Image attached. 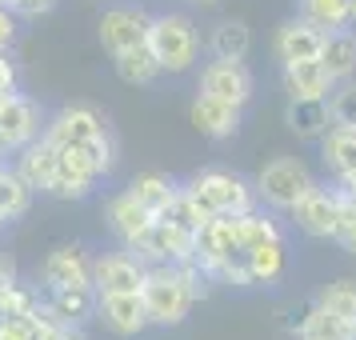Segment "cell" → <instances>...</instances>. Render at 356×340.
Wrapping results in <instances>:
<instances>
[{"label":"cell","mask_w":356,"mask_h":340,"mask_svg":"<svg viewBox=\"0 0 356 340\" xmlns=\"http://www.w3.org/2000/svg\"><path fill=\"white\" fill-rule=\"evenodd\" d=\"M300 20H308L321 33H337V29H348L353 24L344 0H300Z\"/></svg>","instance_id":"31"},{"label":"cell","mask_w":356,"mask_h":340,"mask_svg":"<svg viewBox=\"0 0 356 340\" xmlns=\"http://www.w3.org/2000/svg\"><path fill=\"white\" fill-rule=\"evenodd\" d=\"M200 92L220 97L228 104H236V108H248L252 97H257V81H252L244 60H216L212 56L209 65L200 68Z\"/></svg>","instance_id":"11"},{"label":"cell","mask_w":356,"mask_h":340,"mask_svg":"<svg viewBox=\"0 0 356 340\" xmlns=\"http://www.w3.org/2000/svg\"><path fill=\"white\" fill-rule=\"evenodd\" d=\"M280 84H284L289 100H328V92H332V76L321 68V60L280 65Z\"/></svg>","instance_id":"18"},{"label":"cell","mask_w":356,"mask_h":340,"mask_svg":"<svg viewBox=\"0 0 356 340\" xmlns=\"http://www.w3.org/2000/svg\"><path fill=\"white\" fill-rule=\"evenodd\" d=\"M44 340H88V337H84V328H68V324H49Z\"/></svg>","instance_id":"41"},{"label":"cell","mask_w":356,"mask_h":340,"mask_svg":"<svg viewBox=\"0 0 356 340\" xmlns=\"http://www.w3.org/2000/svg\"><path fill=\"white\" fill-rule=\"evenodd\" d=\"M252 188H257V200H264L273 212H292V204L300 196H308L316 188V177L296 156H276V161H268L257 172Z\"/></svg>","instance_id":"4"},{"label":"cell","mask_w":356,"mask_h":340,"mask_svg":"<svg viewBox=\"0 0 356 340\" xmlns=\"http://www.w3.org/2000/svg\"><path fill=\"white\" fill-rule=\"evenodd\" d=\"M193 4H216V0H193Z\"/></svg>","instance_id":"47"},{"label":"cell","mask_w":356,"mask_h":340,"mask_svg":"<svg viewBox=\"0 0 356 340\" xmlns=\"http://www.w3.org/2000/svg\"><path fill=\"white\" fill-rule=\"evenodd\" d=\"M40 308V289L33 284H8V289L0 292V312L4 316H24V312H36Z\"/></svg>","instance_id":"37"},{"label":"cell","mask_w":356,"mask_h":340,"mask_svg":"<svg viewBox=\"0 0 356 340\" xmlns=\"http://www.w3.org/2000/svg\"><path fill=\"white\" fill-rule=\"evenodd\" d=\"M148 49L161 60V72L184 76L200 60V33L184 13H156L148 29Z\"/></svg>","instance_id":"2"},{"label":"cell","mask_w":356,"mask_h":340,"mask_svg":"<svg viewBox=\"0 0 356 340\" xmlns=\"http://www.w3.org/2000/svg\"><path fill=\"white\" fill-rule=\"evenodd\" d=\"M252 52V33L244 20H220L209 36V56L216 60H248Z\"/></svg>","instance_id":"28"},{"label":"cell","mask_w":356,"mask_h":340,"mask_svg":"<svg viewBox=\"0 0 356 340\" xmlns=\"http://www.w3.org/2000/svg\"><path fill=\"white\" fill-rule=\"evenodd\" d=\"M348 4V17H353V24H356V0H344Z\"/></svg>","instance_id":"44"},{"label":"cell","mask_w":356,"mask_h":340,"mask_svg":"<svg viewBox=\"0 0 356 340\" xmlns=\"http://www.w3.org/2000/svg\"><path fill=\"white\" fill-rule=\"evenodd\" d=\"M316 60H321V68L332 76V84L353 81V72H356V33H353V24H348V29H337V33H324Z\"/></svg>","instance_id":"20"},{"label":"cell","mask_w":356,"mask_h":340,"mask_svg":"<svg viewBox=\"0 0 356 340\" xmlns=\"http://www.w3.org/2000/svg\"><path fill=\"white\" fill-rule=\"evenodd\" d=\"M0 4H13V0H0Z\"/></svg>","instance_id":"49"},{"label":"cell","mask_w":356,"mask_h":340,"mask_svg":"<svg viewBox=\"0 0 356 340\" xmlns=\"http://www.w3.org/2000/svg\"><path fill=\"white\" fill-rule=\"evenodd\" d=\"M180 188V180L177 177H168V172H156V168H148V172H136V177L129 180V188L124 193L140 204V209H148L152 216H161V209L177 196Z\"/></svg>","instance_id":"23"},{"label":"cell","mask_w":356,"mask_h":340,"mask_svg":"<svg viewBox=\"0 0 356 340\" xmlns=\"http://www.w3.org/2000/svg\"><path fill=\"white\" fill-rule=\"evenodd\" d=\"M332 241H337L344 252L356 257V204L344 196L340 184H337V232H332Z\"/></svg>","instance_id":"36"},{"label":"cell","mask_w":356,"mask_h":340,"mask_svg":"<svg viewBox=\"0 0 356 340\" xmlns=\"http://www.w3.org/2000/svg\"><path fill=\"white\" fill-rule=\"evenodd\" d=\"M161 220H168V225L184 228V232H196V228H200L204 220H209V212L200 209V204H196V196L188 193L184 184H180L177 196H172V200H168V204L161 209Z\"/></svg>","instance_id":"32"},{"label":"cell","mask_w":356,"mask_h":340,"mask_svg":"<svg viewBox=\"0 0 356 340\" xmlns=\"http://www.w3.org/2000/svg\"><path fill=\"white\" fill-rule=\"evenodd\" d=\"M40 312L52 324L84 328L88 321H97V289H44L40 292Z\"/></svg>","instance_id":"16"},{"label":"cell","mask_w":356,"mask_h":340,"mask_svg":"<svg viewBox=\"0 0 356 340\" xmlns=\"http://www.w3.org/2000/svg\"><path fill=\"white\" fill-rule=\"evenodd\" d=\"M193 236L196 232H184V228L168 225V220L156 216L140 232V241L132 244V252L145 264H184V260H193Z\"/></svg>","instance_id":"12"},{"label":"cell","mask_w":356,"mask_h":340,"mask_svg":"<svg viewBox=\"0 0 356 340\" xmlns=\"http://www.w3.org/2000/svg\"><path fill=\"white\" fill-rule=\"evenodd\" d=\"M188 120L209 140H232L241 132L244 108H236V104H228L220 97H209V92H196V100L188 104Z\"/></svg>","instance_id":"15"},{"label":"cell","mask_w":356,"mask_h":340,"mask_svg":"<svg viewBox=\"0 0 356 340\" xmlns=\"http://www.w3.org/2000/svg\"><path fill=\"white\" fill-rule=\"evenodd\" d=\"M284 273H289L284 241H268V244L248 248V280L252 284H276V280H284Z\"/></svg>","instance_id":"27"},{"label":"cell","mask_w":356,"mask_h":340,"mask_svg":"<svg viewBox=\"0 0 356 340\" xmlns=\"http://www.w3.org/2000/svg\"><path fill=\"white\" fill-rule=\"evenodd\" d=\"M4 168H8V161H4V156H0V172H4Z\"/></svg>","instance_id":"48"},{"label":"cell","mask_w":356,"mask_h":340,"mask_svg":"<svg viewBox=\"0 0 356 340\" xmlns=\"http://www.w3.org/2000/svg\"><path fill=\"white\" fill-rule=\"evenodd\" d=\"M33 200H36V188L8 164V168L0 172V216H4L8 225H17L20 216H29Z\"/></svg>","instance_id":"29"},{"label":"cell","mask_w":356,"mask_h":340,"mask_svg":"<svg viewBox=\"0 0 356 340\" xmlns=\"http://www.w3.org/2000/svg\"><path fill=\"white\" fill-rule=\"evenodd\" d=\"M4 228H8V220H4V216H0V236H4Z\"/></svg>","instance_id":"45"},{"label":"cell","mask_w":356,"mask_h":340,"mask_svg":"<svg viewBox=\"0 0 356 340\" xmlns=\"http://www.w3.org/2000/svg\"><path fill=\"white\" fill-rule=\"evenodd\" d=\"M100 180H104V172L84 156L81 148H60L56 172L44 184V196H52V200H88L100 188Z\"/></svg>","instance_id":"8"},{"label":"cell","mask_w":356,"mask_h":340,"mask_svg":"<svg viewBox=\"0 0 356 340\" xmlns=\"http://www.w3.org/2000/svg\"><path fill=\"white\" fill-rule=\"evenodd\" d=\"M316 305L324 308V312H332V316H340V321L356 324V280H332V284H324L321 296H316Z\"/></svg>","instance_id":"33"},{"label":"cell","mask_w":356,"mask_h":340,"mask_svg":"<svg viewBox=\"0 0 356 340\" xmlns=\"http://www.w3.org/2000/svg\"><path fill=\"white\" fill-rule=\"evenodd\" d=\"M8 97H13V92H0V104H4V100H8Z\"/></svg>","instance_id":"46"},{"label":"cell","mask_w":356,"mask_h":340,"mask_svg":"<svg viewBox=\"0 0 356 340\" xmlns=\"http://www.w3.org/2000/svg\"><path fill=\"white\" fill-rule=\"evenodd\" d=\"M289 332H296V340H353L356 324L340 321L332 312H324L321 305H312L300 312V321H296V312H292V321L284 324Z\"/></svg>","instance_id":"21"},{"label":"cell","mask_w":356,"mask_h":340,"mask_svg":"<svg viewBox=\"0 0 356 340\" xmlns=\"http://www.w3.org/2000/svg\"><path fill=\"white\" fill-rule=\"evenodd\" d=\"M116 68V76L124 84H132V88H152V84L161 81L164 72H161V60L152 56V49L148 44H136V49H124V52H116V56H108Z\"/></svg>","instance_id":"24"},{"label":"cell","mask_w":356,"mask_h":340,"mask_svg":"<svg viewBox=\"0 0 356 340\" xmlns=\"http://www.w3.org/2000/svg\"><path fill=\"white\" fill-rule=\"evenodd\" d=\"M337 184L344 188V196H348V200L356 204V177H348V180H337Z\"/></svg>","instance_id":"43"},{"label":"cell","mask_w":356,"mask_h":340,"mask_svg":"<svg viewBox=\"0 0 356 340\" xmlns=\"http://www.w3.org/2000/svg\"><path fill=\"white\" fill-rule=\"evenodd\" d=\"M49 316L36 308V312H24V316H8L0 324V340H44L49 332Z\"/></svg>","instance_id":"34"},{"label":"cell","mask_w":356,"mask_h":340,"mask_svg":"<svg viewBox=\"0 0 356 340\" xmlns=\"http://www.w3.org/2000/svg\"><path fill=\"white\" fill-rule=\"evenodd\" d=\"M292 220L312 241H332V232H337V184L332 188L316 184L308 196H300L292 204Z\"/></svg>","instance_id":"14"},{"label":"cell","mask_w":356,"mask_h":340,"mask_svg":"<svg viewBox=\"0 0 356 340\" xmlns=\"http://www.w3.org/2000/svg\"><path fill=\"white\" fill-rule=\"evenodd\" d=\"M36 284L44 289H92V252L84 244H60L36 268Z\"/></svg>","instance_id":"7"},{"label":"cell","mask_w":356,"mask_h":340,"mask_svg":"<svg viewBox=\"0 0 356 340\" xmlns=\"http://www.w3.org/2000/svg\"><path fill=\"white\" fill-rule=\"evenodd\" d=\"M56 4H60V0H13L8 8L17 13V20H40V17H49Z\"/></svg>","instance_id":"38"},{"label":"cell","mask_w":356,"mask_h":340,"mask_svg":"<svg viewBox=\"0 0 356 340\" xmlns=\"http://www.w3.org/2000/svg\"><path fill=\"white\" fill-rule=\"evenodd\" d=\"M232 232H236V244H241V248L284 241V228L273 220V212H260V209H248V212H241V216H232Z\"/></svg>","instance_id":"30"},{"label":"cell","mask_w":356,"mask_h":340,"mask_svg":"<svg viewBox=\"0 0 356 340\" xmlns=\"http://www.w3.org/2000/svg\"><path fill=\"white\" fill-rule=\"evenodd\" d=\"M100 132H108V116L92 108V104H65L44 120V140L52 148H81L88 140H97Z\"/></svg>","instance_id":"6"},{"label":"cell","mask_w":356,"mask_h":340,"mask_svg":"<svg viewBox=\"0 0 356 340\" xmlns=\"http://www.w3.org/2000/svg\"><path fill=\"white\" fill-rule=\"evenodd\" d=\"M184 188L196 196V204L209 216H241V212L257 209L252 180H244L232 168H200L184 180Z\"/></svg>","instance_id":"3"},{"label":"cell","mask_w":356,"mask_h":340,"mask_svg":"<svg viewBox=\"0 0 356 340\" xmlns=\"http://www.w3.org/2000/svg\"><path fill=\"white\" fill-rule=\"evenodd\" d=\"M17 33H20V20L8 4H0V52H8L17 44Z\"/></svg>","instance_id":"39"},{"label":"cell","mask_w":356,"mask_h":340,"mask_svg":"<svg viewBox=\"0 0 356 340\" xmlns=\"http://www.w3.org/2000/svg\"><path fill=\"white\" fill-rule=\"evenodd\" d=\"M97 321L113 332V337H140L148 332V312L140 292H100L97 296Z\"/></svg>","instance_id":"13"},{"label":"cell","mask_w":356,"mask_h":340,"mask_svg":"<svg viewBox=\"0 0 356 340\" xmlns=\"http://www.w3.org/2000/svg\"><path fill=\"white\" fill-rule=\"evenodd\" d=\"M20 273H17V264H13V257L8 252H0V292L8 289V284H17Z\"/></svg>","instance_id":"42"},{"label":"cell","mask_w":356,"mask_h":340,"mask_svg":"<svg viewBox=\"0 0 356 340\" xmlns=\"http://www.w3.org/2000/svg\"><path fill=\"white\" fill-rule=\"evenodd\" d=\"M20 88V68L13 60V49L0 52V92H17Z\"/></svg>","instance_id":"40"},{"label":"cell","mask_w":356,"mask_h":340,"mask_svg":"<svg viewBox=\"0 0 356 340\" xmlns=\"http://www.w3.org/2000/svg\"><path fill=\"white\" fill-rule=\"evenodd\" d=\"M321 156H324L328 172H332L337 180L356 177V129L332 124V129L321 136Z\"/></svg>","instance_id":"25"},{"label":"cell","mask_w":356,"mask_h":340,"mask_svg":"<svg viewBox=\"0 0 356 340\" xmlns=\"http://www.w3.org/2000/svg\"><path fill=\"white\" fill-rule=\"evenodd\" d=\"M148 29H152V13L140 8V4H116L97 24L100 44H104L108 56H116L124 49H136V44H148Z\"/></svg>","instance_id":"9"},{"label":"cell","mask_w":356,"mask_h":340,"mask_svg":"<svg viewBox=\"0 0 356 340\" xmlns=\"http://www.w3.org/2000/svg\"><path fill=\"white\" fill-rule=\"evenodd\" d=\"M353 340H356V332H353Z\"/></svg>","instance_id":"50"},{"label":"cell","mask_w":356,"mask_h":340,"mask_svg":"<svg viewBox=\"0 0 356 340\" xmlns=\"http://www.w3.org/2000/svg\"><path fill=\"white\" fill-rule=\"evenodd\" d=\"M56 156H60V148H52L44 136H36L33 145H24L17 156H13V168L33 184L36 193H44V184H49L52 172H56Z\"/></svg>","instance_id":"22"},{"label":"cell","mask_w":356,"mask_h":340,"mask_svg":"<svg viewBox=\"0 0 356 340\" xmlns=\"http://www.w3.org/2000/svg\"><path fill=\"white\" fill-rule=\"evenodd\" d=\"M104 220H108V232H113L116 241L124 244V248H132V244L140 241V232H145L156 216H152L148 209H140V204H136V200L120 188V193L104 204Z\"/></svg>","instance_id":"17"},{"label":"cell","mask_w":356,"mask_h":340,"mask_svg":"<svg viewBox=\"0 0 356 340\" xmlns=\"http://www.w3.org/2000/svg\"><path fill=\"white\" fill-rule=\"evenodd\" d=\"M284 124H289V132H296V140H321L332 129L328 100H289Z\"/></svg>","instance_id":"26"},{"label":"cell","mask_w":356,"mask_h":340,"mask_svg":"<svg viewBox=\"0 0 356 340\" xmlns=\"http://www.w3.org/2000/svg\"><path fill=\"white\" fill-rule=\"evenodd\" d=\"M328 116H332V124L356 129V81L332 84V92H328Z\"/></svg>","instance_id":"35"},{"label":"cell","mask_w":356,"mask_h":340,"mask_svg":"<svg viewBox=\"0 0 356 340\" xmlns=\"http://www.w3.org/2000/svg\"><path fill=\"white\" fill-rule=\"evenodd\" d=\"M44 120H49V113L40 108V100L17 88L13 97L0 104V156L8 161L24 145H33L36 136L44 132Z\"/></svg>","instance_id":"5"},{"label":"cell","mask_w":356,"mask_h":340,"mask_svg":"<svg viewBox=\"0 0 356 340\" xmlns=\"http://www.w3.org/2000/svg\"><path fill=\"white\" fill-rule=\"evenodd\" d=\"M148 264L132 248H113V252H97L92 257V289L100 292H140Z\"/></svg>","instance_id":"10"},{"label":"cell","mask_w":356,"mask_h":340,"mask_svg":"<svg viewBox=\"0 0 356 340\" xmlns=\"http://www.w3.org/2000/svg\"><path fill=\"white\" fill-rule=\"evenodd\" d=\"M321 40L324 33L321 29H312L308 20H289V24H280V33L273 40V52L280 65H292V60H316V52H321Z\"/></svg>","instance_id":"19"},{"label":"cell","mask_w":356,"mask_h":340,"mask_svg":"<svg viewBox=\"0 0 356 340\" xmlns=\"http://www.w3.org/2000/svg\"><path fill=\"white\" fill-rule=\"evenodd\" d=\"M212 292V280L196 260L184 264H148L140 300L148 312V328H177L188 321L196 300H204Z\"/></svg>","instance_id":"1"}]
</instances>
